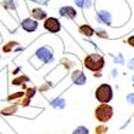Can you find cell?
Segmentation results:
<instances>
[{
  "label": "cell",
  "mask_w": 134,
  "mask_h": 134,
  "mask_svg": "<svg viewBox=\"0 0 134 134\" xmlns=\"http://www.w3.org/2000/svg\"><path fill=\"white\" fill-rule=\"evenodd\" d=\"M83 65L91 71L99 72L103 70L104 65H105V60H104V57L99 53H92V54H87L85 57Z\"/></svg>",
  "instance_id": "obj_1"
},
{
  "label": "cell",
  "mask_w": 134,
  "mask_h": 134,
  "mask_svg": "<svg viewBox=\"0 0 134 134\" xmlns=\"http://www.w3.org/2000/svg\"><path fill=\"white\" fill-rule=\"evenodd\" d=\"M114 109L109 104H100L94 110V119L102 123H106L112 119Z\"/></svg>",
  "instance_id": "obj_2"
},
{
  "label": "cell",
  "mask_w": 134,
  "mask_h": 134,
  "mask_svg": "<svg viewBox=\"0 0 134 134\" xmlns=\"http://www.w3.org/2000/svg\"><path fill=\"white\" fill-rule=\"evenodd\" d=\"M94 96H96V99L102 104H109L112 99V96H114L111 86L109 83H102L96 90Z\"/></svg>",
  "instance_id": "obj_3"
},
{
  "label": "cell",
  "mask_w": 134,
  "mask_h": 134,
  "mask_svg": "<svg viewBox=\"0 0 134 134\" xmlns=\"http://www.w3.org/2000/svg\"><path fill=\"white\" fill-rule=\"evenodd\" d=\"M44 28L47 31H50V33H58L60 30V28H62V25H60V22L58 18H56V17H48V18L45 19Z\"/></svg>",
  "instance_id": "obj_4"
},
{
  "label": "cell",
  "mask_w": 134,
  "mask_h": 134,
  "mask_svg": "<svg viewBox=\"0 0 134 134\" xmlns=\"http://www.w3.org/2000/svg\"><path fill=\"white\" fill-rule=\"evenodd\" d=\"M35 56L37 57V59H40L41 62H44V63H51L53 60V53L51 52L46 46L40 47V48L36 51Z\"/></svg>",
  "instance_id": "obj_5"
},
{
  "label": "cell",
  "mask_w": 134,
  "mask_h": 134,
  "mask_svg": "<svg viewBox=\"0 0 134 134\" xmlns=\"http://www.w3.org/2000/svg\"><path fill=\"white\" fill-rule=\"evenodd\" d=\"M86 75L83 74V71L81 70H75L74 72L71 74V81L74 82L75 85L77 86H82V85L86 83Z\"/></svg>",
  "instance_id": "obj_6"
},
{
  "label": "cell",
  "mask_w": 134,
  "mask_h": 134,
  "mask_svg": "<svg viewBox=\"0 0 134 134\" xmlns=\"http://www.w3.org/2000/svg\"><path fill=\"white\" fill-rule=\"evenodd\" d=\"M21 25H22V28L24 29L25 31H28V33H33V31H35L37 29V22L35 19H31V18H25Z\"/></svg>",
  "instance_id": "obj_7"
},
{
  "label": "cell",
  "mask_w": 134,
  "mask_h": 134,
  "mask_svg": "<svg viewBox=\"0 0 134 134\" xmlns=\"http://www.w3.org/2000/svg\"><path fill=\"white\" fill-rule=\"evenodd\" d=\"M59 15L63 17H66V18L74 19L77 15V12L72 6H63L62 9H59Z\"/></svg>",
  "instance_id": "obj_8"
},
{
  "label": "cell",
  "mask_w": 134,
  "mask_h": 134,
  "mask_svg": "<svg viewBox=\"0 0 134 134\" xmlns=\"http://www.w3.org/2000/svg\"><path fill=\"white\" fill-rule=\"evenodd\" d=\"M97 21L99 23H104V24L110 25L111 24V15L106 10H102L97 15Z\"/></svg>",
  "instance_id": "obj_9"
},
{
  "label": "cell",
  "mask_w": 134,
  "mask_h": 134,
  "mask_svg": "<svg viewBox=\"0 0 134 134\" xmlns=\"http://www.w3.org/2000/svg\"><path fill=\"white\" fill-rule=\"evenodd\" d=\"M31 17L35 18L36 21H41V19L47 18V13H46V11H44L40 7H35V9L31 10Z\"/></svg>",
  "instance_id": "obj_10"
},
{
  "label": "cell",
  "mask_w": 134,
  "mask_h": 134,
  "mask_svg": "<svg viewBox=\"0 0 134 134\" xmlns=\"http://www.w3.org/2000/svg\"><path fill=\"white\" fill-rule=\"evenodd\" d=\"M79 31H80L82 35H85V36H87V37H91L92 35L94 34V29L92 28L90 24H82V25H80Z\"/></svg>",
  "instance_id": "obj_11"
},
{
  "label": "cell",
  "mask_w": 134,
  "mask_h": 134,
  "mask_svg": "<svg viewBox=\"0 0 134 134\" xmlns=\"http://www.w3.org/2000/svg\"><path fill=\"white\" fill-rule=\"evenodd\" d=\"M18 109V106L17 104H12V105H7L6 108H4V109L0 110V114L4 116H9V115H13L16 111Z\"/></svg>",
  "instance_id": "obj_12"
},
{
  "label": "cell",
  "mask_w": 134,
  "mask_h": 134,
  "mask_svg": "<svg viewBox=\"0 0 134 134\" xmlns=\"http://www.w3.org/2000/svg\"><path fill=\"white\" fill-rule=\"evenodd\" d=\"M50 104L54 108V109L62 110V109H64V106H65V100L63 99V98H57V99L52 100Z\"/></svg>",
  "instance_id": "obj_13"
},
{
  "label": "cell",
  "mask_w": 134,
  "mask_h": 134,
  "mask_svg": "<svg viewBox=\"0 0 134 134\" xmlns=\"http://www.w3.org/2000/svg\"><path fill=\"white\" fill-rule=\"evenodd\" d=\"M15 46H18V42H16V41H10V42H7V44L4 45L3 52H4V53L11 52V51L13 50V47H15Z\"/></svg>",
  "instance_id": "obj_14"
},
{
  "label": "cell",
  "mask_w": 134,
  "mask_h": 134,
  "mask_svg": "<svg viewBox=\"0 0 134 134\" xmlns=\"http://www.w3.org/2000/svg\"><path fill=\"white\" fill-rule=\"evenodd\" d=\"M29 81V79L25 76V75H22V76H17L16 79H13L12 80V85H15V86H18V85H23L24 82Z\"/></svg>",
  "instance_id": "obj_15"
},
{
  "label": "cell",
  "mask_w": 134,
  "mask_h": 134,
  "mask_svg": "<svg viewBox=\"0 0 134 134\" xmlns=\"http://www.w3.org/2000/svg\"><path fill=\"white\" fill-rule=\"evenodd\" d=\"M75 4L81 9H88L92 5V1L91 0H75Z\"/></svg>",
  "instance_id": "obj_16"
},
{
  "label": "cell",
  "mask_w": 134,
  "mask_h": 134,
  "mask_svg": "<svg viewBox=\"0 0 134 134\" xmlns=\"http://www.w3.org/2000/svg\"><path fill=\"white\" fill-rule=\"evenodd\" d=\"M71 134H90V131L88 128H86L85 126H79L72 131Z\"/></svg>",
  "instance_id": "obj_17"
},
{
  "label": "cell",
  "mask_w": 134,
  "mask_h": 134,
  "mask_svg": "<svg viewBox=\"0 0 134 134\" xmlns=\"http://www.w3.org/2000/svg\"><path fill=\"white\" fill-rule=\"evenodd\" d=\"M24 96H25L24 92H17V93L10 94L9 97H7V100H9V102H11V100H13V99H21V98H23Z\"/></svg>",
  "instance_id": "obj_18"
},
{
  "label": "cell",
  "mask_w": 134,
  "mask_h": 134,
  "mask_svg": "<svg viewBox=\"0 0 134 134\" xmlns=\"http://www.w3.org/2000/svg\"><path fill=\"white\" fill-rule=\"evenodd\" d=\"M3 6L5 7L6 10H15L16 6H15V3L12 0H4L3 1Z\"/></svg>",
  "instance_id": "obj_19"
},
{
  "label": "cell",
  "mask_w": 134,
  "mask_h": 134,
  "mask_svg": "<svg viewBox=\"0 0 134 134\" xmlns=\"http://www.w3.org/2000/svg\"><path fill=\"white\" fill-rule=\"evenodd\" d=\"M108 126H104V125H98L96 127V134H105L108 132Z\"/></svg>",
  "instance_id": "obj_20"
},
{
  "label": "cell",
  "mask_w": 134,
  "mask_h": 134,
  "mask_svg": "<svg viewBox=\"0 0 134 134\" xmlns=\"http://www.w3.org/2000/svg\"><path fill=\"white\" fill-rule=\"evenodd\" d=\"M29 104H30V99L27 98L25 96L23 98H21V99L17 102V105H22V106H28Z\"/></svg>",
  "instance_id": "obj_21"
},
{
  "label": "cell",
  "mask_w": 134,
  "mask_h": 134,
  "mask_svg": "<svg viewBox=\"0 0 134 134\" xmlns=\"http://www.w3.org/2000/svg\"><path fill=\"white\" fill-rule=\"evenodd\" d=\"M96 34H97L98 37H102V39H108V33H106L103 28H98L97 31H96Z\"/></svg>",
  "instance_id": "obj_22"
},
{
  "label": "cell",
  "mask_w": 134,
  "mask_h": 134,
  "mask_svg": "<svg viewBox=\"0 0 134 134\" xmlns=\"http://www.w3.org/2000/svg\"><path fill=\"white\" fill-rule=\"evenodd\" d=\"M35 92H36V90H35L34 87H29V88H27V92H25V97L27 98H29V99H31V98L35 96Z\"/></svg>",
  "instance_id": "obj_23"
},
{
  "label": "cell",
  "mask_w": 134,
  "mask_h": 134,
  "mask_svg": "<svg viewBox=\"0 0 134 134\" xmlns=\"http://www.w3.org/2000/svg\"><path fill=\"white\" fill-rule=\"evenodd\" d=\"M127 102L128 103H131V104H134V93L127 96Z\"/></svg>",
  "instance_id": "obj_24"
},
{
  "label": "cell",
  "mask_w": 134,
  "mask_h": 134,
  "mask_svg": "<svg viewBox=\"0 0 134 134\" xmlns=\"http://www.w3.org/2000/svg\"><path fill=\"white\" fill-rule=\"evenodd\" d=\"M127 42H128V44H129V45H131L132 47H134V35H132V36H129V37H128Z\"/></svg>",
  "instance_id": "obj_25"
},
{
  "label": "cell",
  "mask_w": 134,
  "mask_h": 134,
  "mask_svg": "<svg viewBox=\"0 0 134 134\" xmlns=\"http://www.w3.org/2000/svg\"><path fill=\"white\" fill-rule=\"evenodd\" d=\"M128 68L129 69H134V58L131 60H128Z\"/></svg>",
  "instance_id": "obj_26"
},
{
  "label": "cell",
  "mask_w": 134,
  "mask_h": 134,
  "mask_svg": "<svg viewBox=\"0 0 134 134\" xmlns=\"http://www.w3.org/2000/svg\"><path fill=\"white\" fill-rule=\"evenodd\" d=\"M115 62L123 63V59H122V58H121V54H119V57H115Z\"/></svg>",
  "instance_id": "obj_27"
},
{
  "label": "cell",
  "mask_w": 134,
  "mask_h": 134,
  "mask_svg": "<svg viewBox=\"0 0 134 134\" xmlns=\"http://www.w3.org/2000/svg\"><path fill=\"white\" fill-rule=\"evenodd\" d=\"M100 76H102L100 71H99V72H94V77H100Z\"/></svg>",
  "instance_id": "obj_28"
}]
</instances>
